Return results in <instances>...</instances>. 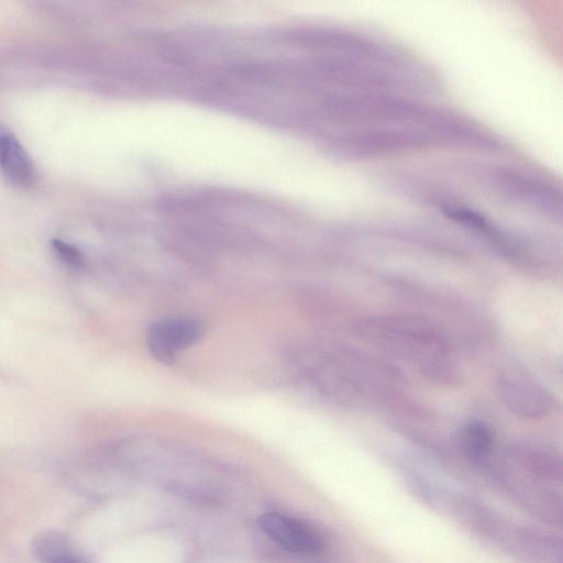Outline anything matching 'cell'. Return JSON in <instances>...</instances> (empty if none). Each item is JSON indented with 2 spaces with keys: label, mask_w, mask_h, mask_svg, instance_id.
Returning <instances> with one entry per match:
<instances>
[{
  "label": "cell",
  "mask_w": 563,
  "mask_h": 563,
  "mask_svg": "<svg viewBox=\"0 0 563 563\" xmlns=\"http://www.w3.org/2000/svg\"><path fill=\"white\" fill-rule=\"evenodd\" d=\"M361 333L372 342L412 360L424 374L448 377L453 374L446 341L422 318L391 316L366 321Z\"/></svg>",
  "instance_id": "1"
},
{
  "label": "cell",
  "mask_w": 563,
  "mask_h": 563,
  "mask_svg": "<svg viewBox=\"0 0 563 563\" xmlns=\"http://www.w3.org/2000/svg\"><path fill=\"white\" fill-rule=\"evenodd\" d=\"M332 107L340 119L360 125L418 123L435 117L412 101L374 93L346 96L333 102Z\"/></svg>",
  "instance_id": "2"
},
{
  "label": "cell",
  "mask_w": 563,
  "mask_h": 563,
  "mask_svg": "<svg viewBox=\"0 0 563 563\" xmlns=\"http://www.w3.org/2000/svg\"><path fill=\"white\" fill-rule=\"evenodd\" d=\"M454 130L422 128H374L357 131L346 140L349 151L356 157L376 156L395 151L424 147L452 135Z\"/></svg>",
  "instance_id": "3"
},
{
  "label": "cell",
  "mask_w": 563,
  "mask_h": 563,
  "mask_svg": "<svg viewBox=\"0 0 563 563\" xmlns=\"http://www.w3.org/2000/svg\"><path fill=\"white\" fill-rule=\"evenodd\" d=\"M497 393L504 405L521 419H540L552 408L549 391L519 367L510 366L498 374Z\"/></svg>",
  "instance_id": "4"
},
{
  "label": "cell",
  "mask_w": 563,
  "mask_h": 563,
  "mask_svg": "<svg viewBox=\"0 0 563 563\" xmlns=\"http://www.w3.org/2000/svg\"><path fill=\"white\" fill-rule=\"evenodd\" d=\"M205 327L192 317H169L154 322L147 330L146 344L152 356L162 364L172 365L179 354L196 344Z\"/></svg>",
  "instance_id": "5"
},
{
  "label": "cell",
  "mask_w": 563,
  "mask_h": 563,
  "mask_svg": "<svg viewBox=\"0 0 563 563\" xmlns=\"http://www.w3.org/2000/svg\"><path fill=\"white\" fill-rule=\"evenodd\" d=\"M261 529L284 549L300 554L318 553L324 547L319 530L296 518L266 512L258 518Z\"/></svg>",
  "instance_id": "6"
},
{
  "label": "cell",
  "mask_w": 563,
  "mask_h": 563,
  "mask_svg": "<svg viewBox=\"0 0 563 563\" xmlns=\"http://www.w3.org/2000/svg\"><path fill=\"white\" fill-rule=\"evenodd\" d=\"M493 176L497 187L510 198L553 216L561 214V195L554 188L506 169Z\"/></svg>",
  "instance_id": "7"
},
{
  "label": "cell",
  "mask_w": 563,
  "mask_h": 563,
  "mask_svg": "<svg viewBox=\"0 0 563 563\" xmlns=\"http://www.w3.org/2000/svg\"><path fill=\"white\" fill-rule=\"evenodd\" d=\"M30 547L32 554L41 563H89L75 542L57 530L36 533Z\"/></svg>",
  "instance_id": "8"
},
{
  "label": "cell",
  "mask_w": 563,
  "mask_h": 563,
  "mask_svg": "<svg viewBox=\"0 0 563 563\" xmlns=\"http://www.w3.org/2000/svg\"><path fill=\"white\" fill-rule=\"evenodd\" d=\"M0 168L14 185L26 187L34 181L35 170L30 156L19 141L7 132H0Z\"/></svg>",
  "instance_id": "9"
},
{
  "label": "cell",
  "mask_w": 563,
  "mask_h": 563,
  "mask_svg": "<svg viewBox=\"0 0 563 563\" xmlns=\"http://www.w3.org/2000/svg\"><path fill=\"white\" fill-rule=\"evenodd\" d=\"M493 443V430L482 421L468 422L460 432L461 450L471 461H482L489 454Z\"/></svg>",
  "instance_id": "10"
},
{
  "label": "cell",
  "mask_w": 563,
  "mask_h": 563,
  "mask_svg": "<svg viewBox=\"0 0 563 563\" xmlns=\"http://www.w3.org/2000/svg\"><path fill=\"white\" fill-rule=\"evenodd\" d=\"M442 212L452 221L486 235L496 244L505 245L500 232L478 211L460 206H444Z\"/></svg>",
  "instance_id": "11"
},
{
  "label": "cell",
  "mask_w": 563,
  "mask_h": 563,
  "mask_svg": "<svg viewBox=\"0 0 563 563\" xmlns=\"http://www.w3.org/2000/svg\"><path fill=\"white\" fill-rule=\"evenodd\" d=\"M52 249L57 258L68 267L78 269L84 266L82 254L76 246L63 240H53Z\"/></svg>",
  "instance_id": "12"
}]
</instances>
